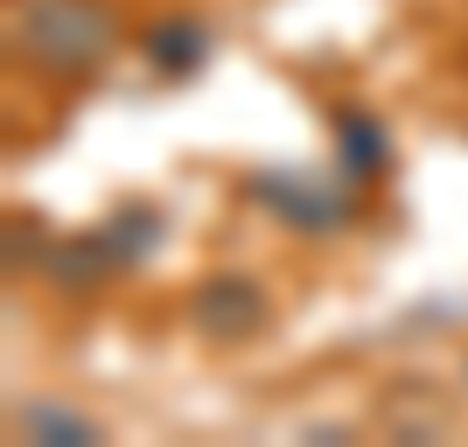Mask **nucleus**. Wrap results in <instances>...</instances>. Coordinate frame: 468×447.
I'll return each instance as SVG.
<instances>
[{"label":"nucleus","instance_id":"obj_7","mask_svg":"<svg viewBox=\"0 0 468 447\" xmlns=\"http://www.w3.org/2000/svg\"><path fill=\"white\" fill-rule=\"evenodd\" d=\"M15 433H21V441H42V447H91V441H105L98 420L57 406V399H28V406L15 412Z\"/></svg>","mask_w":468,"mask_h":447},{"label":"nucleus","instance_id":"obj_5","mask_svg":"<svg viewBox=\"0 0 468 447\" xmlns=\"http://www.w3.org/2000/svg\"><path fill=\"white\" fill-rule=\"evenodd\" d=\"M119 272V259H112V245H105V231H91V238H57L49 252H42V280L57 293H91V287H105Z\"/></svg>","mask_w":468,"mask_h":447},{"label":"nucleus","instance_id":"obj_2","mask_svg":"<svg viewBox=\"0 0 468 447\" xmlns=\"http://www.w3.org/2000/svg\"><path fill=\"white\" fill-rule=\"evenodd\" d=\"M189 329L210 335V343H252V335L273 329V301H266V287H259L252 272L217 266L189 293Z\"/></svg>","mask_w":468,"mask_h":447},{"label":"nucleus","instance_id":"obj_1","mask_svg":"<svg viewBox=\"0 0 468 447\" xmlns=\"http://www.w3.org/2000/svg\"><path fill=\"white\" fill-rule=\"evenodd\" d=\"M112 49H119L112 0H21L15 7V57L49 84L98 78Z\"/></svg>","mask_w":468,"mask_h":447},{"label":"nucleus","instance_id":"obj_8","mask_svg":"<svg viewBox=\"0 0 468 447\" xmlns=\"http://www.w3.org/2000/svg\"><path fill=\"white\" fill-rule=\"evenodd\" d=\"M105 245H112L119 272H126L133 259H147V252L161 245V217H154V210H119L112 224H105Z\"/></svg>","mask_w":468,"mask_h":447},{"label":"nucleus","instance_id":"obj_6","mask_svg":"<svg viewBox=\"0 0 468 447\" xmlns=\"http://www.w3.org/2000/svg\"><path fill=\"white\" fill-rule=\"evenodd\" d=\"M140 49H147V63H154L161 78H189L196 63H203V49H210V28H203L196 15H168V21L147 28Z\"/></svg>","mask_w":468,"mask_h":447},{"label":"nucleus","instance_id":"obj_4","mask_svg":"<svg viewBox=\"0 0 468 447\" xmlns=\"http://www.w3.org/2000/svg\"><path fill=\"white\" fill-rule=\"evenodd\" d=\"M329 133H335V168H343V182H378L391 168V133H385V119H378V112H364V105H335Z\"/></svg>","mask_w":468,"mask_h":447},{"label":"nucleus","instance_id":"obj_3","mask_svg":"<svg viewBox=\"0 0 468 447\" xmlns=\"http://www.w3.org/2000/svg\"><path fill=\"white\" fill-rule=\"evenodd\" d=\"M245 196H259L287 231H314V238H322V231H343V224H350V196L322 189V182L293 176V168H273V176L245 182Z\"/></svg>","mask_w":468,"mask_h":447}]
</instances>
